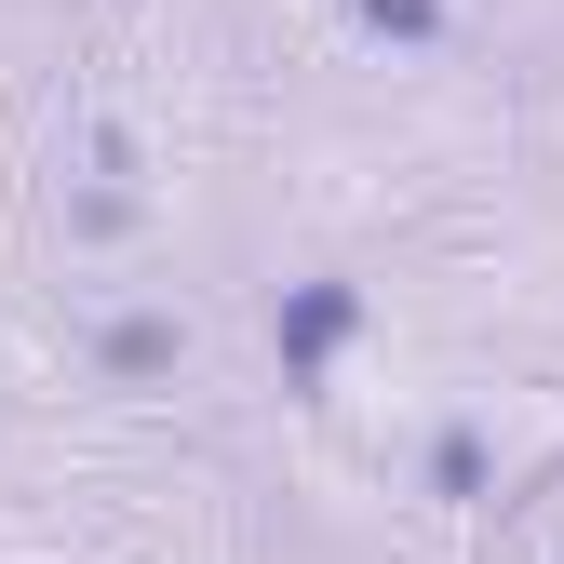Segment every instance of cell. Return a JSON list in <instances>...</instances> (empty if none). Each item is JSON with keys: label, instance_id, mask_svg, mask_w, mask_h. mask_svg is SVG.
Here are the masks:
<instances>
[{"label": "cell", "instance_id": "obj_1", "mask_svg": "<svg viewBox=\"0 0 564 564\" xmlns=\"http://www.w3.org/2000/svg\"><path fill=\"white\" fill-rule=\"evenodd\" d=\"M377 41H444V0H349Z\"/></svg>", "mask_w": 564, "mask_h": 564}, {"label": "cell", "instance_id": "obj_2", "mask_svg": "<svg viewBox=\"0 0 564 564\" xmlns=\"http://www.w3.org/2000/svg\"><path fill=\"white\" fill-rule=\"evenodd\" d=\"M282 336H296V349H336V336H349V296H336V282H323V296H296V323H282Z\"/></svg>", "mask_w": 564, "mask_h": 564}]
</instances>
